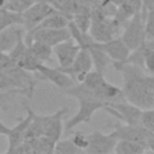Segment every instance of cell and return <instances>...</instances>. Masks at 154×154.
<instances>
[{
	"instance_id": "1",
	"label": "cell",
	"mask_w": 154,
	"mask_h": 154,
	"mask_svg": "<svg viewBox=\"0 0 154 154\" xmlns=\"http://www.w3.org/2000/svg\"><path fill=\"white\" fill-rule=\"evenodd\" d=\"M113 65L123 76L122 91L124 99L141 109L154 108V75H148L143 67L130 63L114 61Z\"/></svg>"
},
{
	"instance_id": "2",
	"label": "cell",
	"mask_w": 154,
	"mask_h": 154,
	"mask_svg": "<svg viewBox=\"0 0 154 154\" xmlns=\"http://www.w3.org/2000/svg\"><path fill=\"white\" fill-rule=\"evenodd\" d=\"M65 93L78 101V111L64 125V129L67 131L82 123H89L93 118V114L99 109H103V107L107 105L96 89H91L84 85L82 82L73 84L66 89Z\"/></svg>"
},
{
	"instance_id": "3",
	"label": "cell",
	"mask_w": 154,
	"mask_h": 154,
	"mask_svg": "<svg viewBox=\"0 0 154 154\" xmlns=\"http://www.w3.org/2000/svg\"><path fill=\"white\" fill-rule=\"evenodd\" d=\"M69 112V108L64 107L54 112L53 114H36L34 112L32 120L26 130L25 138H36L40 136H47L53 141H58L64 130L63 118ZM24 138V140H25Z\"/></svg>"
},
{
	"instance_id": "4",
	"label": "cell",
	"mask_w": 154,
	"mask_h": 154,
	"mask_svg": "<svg viewBox=\"0 0 154 154\" xmlns=\"http://www.w3.org/2000/svg\"><path fill=\"white\" fill-rule=\"evenodd\" d=\"M37 79L32 72L20 67L16 63L6 70H0V90H19L23 95L31 97Z\"/></svg>"
},
{
	"instance_id": "5",
	"label": "cell",
	"mask_w": 154,
	"mask_h": 154,
	"mask_svg": "<svg viewBox=\"0 0 154 154\" xmlns=\"http://www.w3.org/2000/svg\"><path fill=\"white\" fill-rule=\"evenodd\" d=\"M120 37L131 51L140 47L148 40L144 29V18L142 17L141 12L134 14L125 23Z\"/></svg>"
},
{
	"instance_id": "6",
	"label": "cell",
	"mask_w": 154,
	"mask_h": 154,
	"mask_svg": "<svg viewBox=\"0 0 154 154\" xmlns=\"http://www.w3.org/2000/svg\"><path fill=\"white\" fill-rule=\"evenodd\" d=\"M103 109L124 124H141V116L143 109L126 100L111 102L106 105Z\"/></svg>"
},
{
	"instance_id": "7",
	"label": "cell",
	"mask_w": 154,
	"mask_h": 154,
	"mask_svg": "<svg viewBox=\"0 0 154 154\" xmlns=\"http://www.w3.org/2000/svg\"><path fill=\"white\" fill-rule=\"evenodd\" d=\"M71 32L69 28H59V29H34L30 31H25V42L29 45L31 41H40L51 47L55 45L70 40Z\"/></svg>"
},
{
	"instance_id": "8",
	"label": "cell",
	"mask_w": 154,
	"mask_h": 154,
	"mask_svg": "<svg viewBox=\"0 0 154 154\" xmlns=\"http://www.w3.org/2000/svg\"><path fill=\"white\" fill-rule=\"evenodd\" d=\"M52 5L46 4V2H40V1H34L23 13V26L25 28V31H30L35 29L46 17L49 14L57 12Z\"/></svg>"
},
{
	"instance_id": "9",
	"label": "cell",
	"mask_w": 154,
	"mask_h": 154,
	"mask_svg": "<svg viewBox=\"0 0 154 154\" xmlns=\"http://www.w3.org/2000/svg\"><path fill=\"white\" fill-rule=\"evenodd\" d=\"M93 66H94V64H93V59H91L89 51L87 48H81L76 59L69 67H64V69L59 67V69L63 70L64 72H66L75 82L78 83L84 79L87 73L91 71Z\"/></svg>"
},
{
	"instance_id": "10",
	"label": "cell",
	"mask_w": 154,
	"mask_h": 154,
	"mask_svg": "<svg viewBox=\"0 0 154 154\" xmlns=\"http://www.w3.org/2000/svg\"><path fill=\"white\" fill-rule=\"evenodd\" d=\"M117 138L111 134H102L100 131H93L88 134V147L85 148V153L89 154H108L113 153Z\"/></svg>"
},
{
	"instance_id": "11",
	"label": "cell",
	"mask_w": 154,
	"mask_h": 154,
	"mask_svg": "<svg viewBox=\"0 0 154 154\" xmlns=\"http://www.w3.org/2000/svg\"><path fill=\"white\" fill-rule=\"evenodd\" d=\"M113 137L117 140H128L135 142H142L147 144V137L149 131L144 129L141 124H122L116 126L111 132Z\"/></svg>"
},
{
	"instance_id": "12",
	"label": "cell",
	"mask_w": 154,
	"mask_h": 154,
	"mask_svg": "<svg viewBox=\"0 0 154 154\" xmlns=\"http://www.w3.org/2000/svg\"><path fill=\"white\" fill-rule=\"evenodd\" d=\"M36 72L42 77V79L49 81L51 83H53L54 85H57L59 89L63 90H66L75 84V81L59 67H49L46 66L45 64H40L37 66Z\"/></svg>"
},
{
	"instance_id": "13",
	"label": "cell",
	"mask_w": 154,
	"mask_h": 154,
	"mask_svg": "<svg viewBox=\"0 0 154 154\" xmlns=\"http://www.w3.org/2000/svg\"><path fill=\"white\" fill-rule=\"evenodd\" d=\"M81 47L73 41V38L63 41L53 47V54L55 55L59 67H69L76 59Z\"/></svg>"
},
{
	"instance_id": "14",
	"label": "cell",
	"mask_w": 154,
	"mask_h": 154,
	"mask_svg": "<svg viewBox=\"0 0 154 154\" xmlns=\"http://www.w3.org/2000/svg\"><path fill=\"white\" fill-rule=\"evenodd\" d=\"M32 116H34V111L30 107H26V116L22 118L13 128L10 129V132L7 134V140H8L7 153H12L13 149L24 141L26 130L32 120Z\"/></svg>"
},
{
	"instance_id": "15",
	"label": "cell",
	"mask_w": 154,
	"mask_h": 154,
	"mask_svg": "<svg viewBox=\"0 0 154 154\" xmlns=\"http://www.w3.org/2000/svg\"><path fill=\"white\" fill-rule=\"evenodd\" d=\"M25 37V28L23 24H13L0 31V51L10 53L20 38Z\"/></svg>"
},
{
	"instance_id": "16",
	"label": "cell",
	"mask_w": 154,
	"mask_h": 154,
	"mask_svg": "<svg viewBox=\"0 0 154 154\" xmlns=\"http://www.w3.org/2000/svg\"><path fill=\"white\" fill-rule=\"evenodd\" d=\"M99 45L111 58L112 63L125 60L131 52V49L126 46V43L122 40L120 36L113 37L106 42H99Z\"/></svg>"
},
{
	"instance_id": "17",
	"label": "cell",
	"mask_w": 154,
	"mask_h": 154,
	"mask_svg": "<svg viewBox=\"0 0 154 154\" xmlns=\"http://www.w3.org/2000/svg\"><path fill=\"white\" fill-rule=\"evenodd\" d=\"M143 6V0H123L122 4L117 7L114 18L124 26L125 23L136 13L141 12Z\"/></svg>"
},
{
	"instance_id": "18",
	"label": "cell",
	"mask_w": 154,
	"mask_h": 154,
	"mask_svg": "<svg viewBox=\"0 0 154 154\" xmlns=\"http://www.w3.org/2000/svg\"><path fill=\"white\" fill-rule=\"evenodd\" d=\"M87 49L89 51V53L91 55V59H93V64H94L95 70L99 71V72L105 73L106 67L112 63L111 58L107 55V53L100 47L99 42L95 41V40L87 47Z\"/></svg>"
},
{
	"instance_id": "19",
	"label": "cell",
	"mask_w": 154,
	"mask_h": 154,
	"mask_svg": "<svg viewBox=\"0 0 154 154\" xmlns=\"http://www.w3.org/2000/svg\"><path fill=\"white\" fill-rule=\"evenodd\" d=\"M72 19L69 14L57 11L48 17H46L35 29H59V28H66L69 25V22ZM34 30V29H32Z\"/></svg>"
},
{
	"instance_id": "20",
	"label": "cell",
	"mask_w": 154,
	"mask_h": 154,
	"mask_svg": "<svg viewBox=\"0 0 154 154\" xmlns=\"http://www.w3.org/2000/svg\"><path fill=\"white\" fill-rule=\"evenodd\" d=\"M28 48H29V52L40 63L45 64L47 61H51V58L53 54V47H51L43 42H40V41H31L28 45Z\"/></svg>"
},
{
	"instance_id": "21",
	"label": "cell",
	"mask_w": 154,
	"mask_h": 154,
	"mask_svg": "<svg viewBox=\"0 0 154 154\" xmlns=\"http://www.w3.org/2000/svg\"><path fill=\"white\" fill-rule=\"evenodd\" d=\"M147 150V144L142 142L128 141V140H118L114 153L117 154H141Z\"/></svg>"
},
{
	"instance_id": "22",
	"label": "cell",
	"mask_w": 154,
	"mask_h": 154,
	"mask_svg": "<svg viewBox=\"0 0 154 154\" xmlns=\"http://www.w3.org/2000/svg\"><path fill=\"white\" fill-rule=\"evenodd\" d=\"M13 24H23L22 13H16L5 7H0V31Z\"/></svg>"
},
{
	"instance_id": "23",
	"label": "cell",
	"mask_w": 154,
	"mask_h": 154,
	"mask_svg": "<svg viewBox=\"0 0 154 154\" xmlns=\"http://www.w3.org/2000/svg\"><path fill=\"white\" fill-rule=\"evenodd\" d=\"M83 150L79 149L71 138H66V140H58L55 142V147H54V153L58 154H77V153H82Z\"/></svg>"
},
{
	"instance_id": "24",
	"label": "cell",
	"mask_w": 154,
	"mask_h": 154,
	"mask_svg": "<svg viewBox=\"0 0 154 154\" xmlns=\"http://www.w3.org/2000/svg\"><path fill=\"white\" fill-rule=\"evenodd\" d=\"M152 41L153 40H147L143 43V47H144L143 65H144V70L149 75H154V47L152 46Z\"/></svg>"
},
{
	"instance_id": "25",
	"label": "cell",
	"mask_w": 154,
	"mask_h": 154,
	"mask_svg": "<svg viewBox=\"0 0 154 154\" xmlns=\"http://www.w3.org/2000/svg\"><path fill=\"white\" fill-rule=\"evenodd\" d=\"M32 2L30 0H6L4 7L16 13H23Z\"/></svg>"
},
{
	"instance_id": "26",
	"label": "cell",
	"mask_w": 154,
	"mask_h": 154,
	"mask_svg": "<svg viewBox=\"0 0 154 154\" xmlns=\"http://www.w3.org/2000/svg\"><path fill=\"white\" fill-rule=\"evenodd\" d=\"M141 125L149 132H154V108L143 109L141 116Z\"/></svg>"
},
{
	"instance_id": "27",
	"label": "cell",
	"mask_w": 154,
	"mask_h": 154,
	"mask_svg": "<svg viewBox=\"0 0 154 154\" xmlns=\"http://www.w3.org/2000/svg\"><path fill=\"white\" fill-rule=\"evenodd\" d=\"M144 29L148 40H154V10H147Z\"/></svg>"
},
{
	"instance_id": "28",
	"label": "cell",
	"mask_w": 154,
	"mask_h": 154,
	"mask_svg": "<svg viewBox=\"0 0 154 154\" xmlns=\"http://www.w3.org/2000/svg\"><path fill=\"white\" fill-rule=\"evenodd\" d=\"M71 140L73 141V143L79 148L82 149L83 152L85 150V148L88 147V135L81 132V131H77L73 134V136L71 137Z\"/></svg>"
},
{
	"instance_id": "29",
	"label": "cell",
	"mask_w": 154,
	"mask_h": 154,
	"mask_svg": "<svg viewBox=\"0 0 154 154\" xmlns=\"http://www.w3.org/2000/svg\"><path fill=\"white\" fill-rule=\"evenodd\" d=\"M17 94H22V91H19V90H6V91L0 90V108H4L5 106H7L11 102L12 97L16 96Z\"/></svg>"
},
{
	"instance_id": "30",
	"label": "cell",
	"mask_w": 154,
	"mask_h": 154,
	"mask_svg": "<svg viewBox=\"0 0 154 154\" xmlns=\"http://www.w3.org/2000/svg\"><path fill=\"white\" fill-rule=\"evenodd\" d=\"M147 148L154 153V132H149L147 137Z\"/></svg>"
},
{
	"instance_id": "31",
	"label": "cell",
	"mask_w": 154,
	"mask_h": 154,
	"mask_svg": "<svg viewBox=\"0 0 154 154\" xmlns=\"http://www.w3.org/2000/svg\"><path fill=\"white\" fill-rule=\"evenodd\" d=\"M10 126H7L1 119H0V136H7V134L10 132Z\"/></svg>"
},
{
	"instance_id": "32",
	"label": "cell",
	"mask_w": 154,
	"mask_h": 154,
	"mask_svg": "<svg viewBox=\"0 0 154 154\" xmlns=\"http://www.w3.org/2000/svg\"><path fill=\"white\" fill-rule=\"evenodd\" d=\"M143 4L147 10H154V0H143Z\"/></svg>"
},
{
	"instance_id": "33",
	"label": "cell",
	"mask_w": 154,
	"mask_h": 154,
	"mask_svg": "<svg viewBox=\"0 0 154 154\" xmlns=\"http://www.w3.org/2000/svg\"><path fill=\"white\" fill-rule=\"evenodd\" d=\"M153 90H154V76H153Z\"/></svg>"
},
{
	"instance_id": "34",
	"label": "cell",
	"mask_w": 154,
	"mask_h": 154,
	"mask_svg": "<svg viewBox=\"0 0 154 154\" xmlns=\"http://www.w3.org/2000/svg\"><path fill=\"white\" fill-rule=\"evenodd\" d=\"M30 1H35V0H30Z\"/></svg>"
}]
</instances>
